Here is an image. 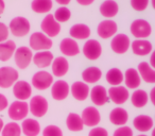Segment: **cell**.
Instances as JSON below:
<instances>
[{
    "instance_id": "1",
    "label": "cell",
    "mask_w": 155,
    "mask_h": 136,
    "mask_svg": "<svg viewBox=\"0 0 155 136\" xmlns=\"http://www.w3.org/2000/svg\"><path fill=\"white\" fill-rule=\"evenodd\" d=\"M9 30L14 36L24 37L27 34H29L31 30V25L26 17L18 16L11 20L9 25Z\"/></svg>"
},
{
    "instance_id": "2",
    "label": "cell",
    "mask_w": 155,
    "mask_h": 136,
    "mask_svg": "<svg viewBox=\"0 0 155 136\" xmlns=\"http://www.w3.org/2000/svg\"><path fill=\"white\" fill-rule=\"evenodd\" d=\"M29 45H30L31 50L45 51V50H49L53 44H52V39L46 34H44L43 32H34L33 34H31Z\"/></svg>"
},
{
    "instance_id": "3",
    "label": "cell",
    "mask_w": 155,
    "mask_h": 136,
    "mask_svg": "<svg viewBox=\"0 0 155 136\" xmlns=\"http://www.w3.org/2000/svg\"><path fill=\"white\" fill-rule=\"evenodd\" d=\"M131 34L136 39H147L152 33V27L144 19H135L130 27Z\"/></svg>"
},
{
    "instance_id": "4",
    "label": "cell",
    "mask_w": 155,
    "mask_h": 136,
    "mask_svg": "<svg viewBox=\"0 0 155 136\" xmlns=\"http://www.w3.org/2000/svg\"><path fill=\"white\" fill-rule=\"evenodd\" d=\"M29 112V104L27 102L16 100L10 104L8 115L13 121H19L26 119Z\"/></svg>"
},
{
    "instance_id": "5",
    "label": "cell",
    "mask_w": 155,
    "mask_h": 136,
    "mask_svg": "<svg viewBox=\"0 0 155 136\" xmlns=\"http://www.w3.org/2000/svg\"><path fill=\"white\" fill-rule=\"evenodd\" d=\"M48 101L43 96H34L31 98L30 103H29V111L34 117L41 118L44 117L48 112Z\"/></svg>"
},
{
    "instance_id": "6",
    "label": "cell",
    "mask_w": 155,
    "mask_h": 136,
    "mask_svg": "<svg viewBox=\"0 0 155 136\" xmlns=\"http://www.w3.org/2000/svg\"><path fill=\"white\" fill-rule=\"evenodd\" d=\"M14 60H15V64L18 68L20 69L28 68L33 60V52L31 48L27 47V46L16 48V51L14 53Z\"/></svg>"
},
{
    "instance_id": "7",
    "label": "cell",
    "mask_w": 155,
    "mask_h": 136,
    "mask_svg": "<svg viewBox=\"0 0 155 136\" xmlns=\"http://www.w3.org/2000/svg\"><path fill=\"white\" fill-rule=\"evenodd\" d=\"M18 71L10 66H5L0 68V87L10 88L18 81Z\"/></svg>"
},
{
    "instance_id": "8",
    "label": "cell",
    "mask_w": 155,
    "mask_h": 136,
    "mask_svg": "<svg viewBox=\"0 0 155 136\" xmlns=\"http://www.w3.org/2000/svg\"><path fill=\"white\" fill-rule=\"evenodd\" d=\"M32 86L37 91H46L53 84V76L46 70H41L32 77Z\"/></svg>"
},
{
    "instance_id": "9",
    "label": "cell",
    "mask_w": 155,
    "mask_h": 136,
    "mask_svg": "<svg viewBox=\"0 0 155 136\" xmlns=\"http://www.w3.org/2000/svg\"><path fill=\"white\" fill-rule=\"evenodd\" d=\"M41 29L44 34H46L48 37L52 38V37H55L60 34L61 25L56 22L55 18H54V16L52 15V14H48V15H46V17H44V19L41 20Z\"/></svg>"
},
{
    "instance_id": "10",
    "label": "cell",
    "mask_w": 155,
    "mask_h": 136,
    "mask_svg": "<svg viewBox=\"0 0 155 136\" xmlns=\"http://www.w3.org/2000/svg\"><path fill=\"white\" fill-rule=\"evenodd\" d=\"M82 52L84 56L89 61H96L102 54V46L97 39H87L83 45Z\"/></svg>"
},
{
    "instance_id": "11",
    "label": "cell",
    "mask_w": 155,
    "mask_h": 136,
    "mask_svg": "<svg viewBox=\"0 0 155 136\" xmlns=\"http://www.w3.org/2000/svg\"><path fill=\"white\" fill-rule=\"evenodd\" d=\"M107 93L110 100H112V102H114L117 105L124 104L130 98L129 89L125 86H121V85L112 86L110 89H107Z\"/></svg>"
},
{
    "instance_id": "12",
    "label": "cell",
    "mask_w": 155,
    "mask_h": 136,
    "mask_svg": "<svg viewBox=\"0 0 155 136\" xmlns=\"http://www.w3.org/2000/svg\"><path fill=\"white\" fill-rule=\"evenodd\" d=\"M131 47V41L127 34H116L110 41V48L117 54H124Z\"/></svg>"
},
{
    "instance_id": "13",
    "label": "cell",
    "mask_w": 155,
    "mask_h": 136,
    "mask_svg": "<svg viewBox=\"0 0 155 136\" xmlns=\"http://www.w3.org/2000/svg\"><path fill=\"white\" fill-rule=\"evenodd\" d=\"M82 120L84 125L88 128H95L101 121V115L96 106H87L82 112Z\"/></svg>"
},
{
    "instance_id": "14",
    "label": "cell",
    "mask_w": 155,
    "mask_h": 136,
    "mask_svg": "<svg viewBox=\"0 0 155 136\" xmlns=\"http://www.w3.org/2000/svg\"><path fill=\"white\" fill-rule=\"evenodd\" d=\"M118 31V26L112 19H105L101 22L97 27V33L101 38L107 39L112 38L117 34Z\"/></svg>"
},
{
    "instance_id": "15",
    "label": "cell",
    "mask_w": 155,
    "mask_h": 136,
    "mask_svg": "<svg viewBox=\"0 0 155 136\" xmlns=\"http://www.w3.org/2000/svg\"><path fill=\"white\" fill-rule=\"evenodd\" d=\"M70 86L64 80H58L53 82L51 86V96L56 101H63L69 96Z\"/></svg>"
},
{
    "instance_id": "16",
    "label": "cell",
    "mask_w": 155,
    "mask_h": 136,
    "mask_svg": "<svg viewBox=\"0 0 155 136\" xmlns=\"http://www.w3.org/2000/svg\"><path fill=\"white\" fill-rule=\"evenodd\" d=\"M91 100L96 106H102L110 101L107 89L102 85H96L91 89L89 93Z\"/></svg>"
},
{
    "instance_id": "17",
    "label": "cell",
    "mask_w": 155,
    "mask_h": 136,
    "mask_svg": "<svg viewBox=\"0 0 155 136\" xmlns=\"http://www.w3.org/2000/svg\"><path fill=\"white\" fill-rule=\"evenodd\" d=\"M13 95L19 101H26L32 95V85L27 81H17L13 85Z\"/></svg>"
},
{
    "instance_id": "18",
    "label": "cell",
    "mask_w": 155,
    "mask_h": 136,
    "mask_svg": "<svg viewBox=\"0 0 155 136\" xmlns=\"http://www.w3.org/2000/svg\"><path fill=\"white\" fill-rule=\"evenodd\" d=\"M71 96L78 101H85L88 98L91 88L89 85L83 81H77L71 85Z\"/></svg>"
},
{
    "instance_id": "19",
    "label": "cell",
    "mask_w": 155,
    "mask_h": 136,
    "mask_svg": "<svg viewBox=\"0 0 155 136\" xmlns=\"http://www.w3.org/2000/svg\"><path fill=\"white\" fill-rule=\"evenodd\" d=\"M60 51L64 56H75L80 53V47L75 39L66 37L60 43Z\"/></svg>"
},
{
    "instance_id": "20",
    "label": "cell",
    "mask_w": 155,
    "mask_h": 136,
    "mask_svg": "<svg viewBox=\"0 0 155 136\" xmlns=\"http://www.w3.org/2000/svg\"><path fill=\"white\" fill-rule=\"evenodd\" d=\"M51 70L54 77L62 78L66 76L69 70V63L65 56H58L53 60L51 64Z\"/></svg>"
},
{
    "instance_id": "21",
    "label": "cell",
    "mask_w": 155,
    "mask_h": 136,
    "mask_svg": "<svg viewBox=\"0 0 155 136\" xmlns=\"http://www.w3.org/2000/svg\"><path fill=\"white\" fill-rule=\"evenodd\" d=\"M132 51L135 55L146 56L153 51V46L148 39H135L131 44Z\"/></svg>"
},
{
    "instance_id": "22",
    "label": "cell",
    "mask_w": 155,
    "mask_h": 136,
    "mask_svg": "<svg viewBox=\"0 0 155 136\" xmlns=\"http://www.w3.org/2000/svg\"><path fill=\"white\" fill-rule=\"evenodd\" d=\"M110 121L114 125H117V127L125 125L127 121H129V113L123 108L117 106V108H113V110L110 111Z\"/></svg>"
},
{
    "instance_id": "23",
    "label": "cell",
    "mask_w": 155,
    "mask_h": 136,
    "mask_svg": "<svg viewBox=\"0 0 155 136\" xmlns=\"http://www.w3.org/2000/svg\"><path fill=\"white\" fill-rule=\"evenodd\" d=\"M125 87L127 89H137L141 84V78L139 76V72L135 68H129L124 72V80Z\"/></svg>"
},
{
    "instance_id": "24",
    "label": "cell",
    "mask_w": 155,
    "mask_h": 136,
    "mask_svg": "<svg viewBox=\"0 0 155 136\" xmlns=\"http://www.w3.org/2000/svg\"><path fill=\"white\" fill-rule=\"evenodd\" d=\"M53 60H54V56L52 54V52L45 50V51H37L33 55L32 62L38 68H47V67L51 66Z\"/></svg>"
},
{
    "instance_id": "25",
    "label": "cell",
    "mask_w": 155,
    "mask_h": 136,
    "mask_svg": "<svg viewBox=\"0 0 155 136\" xmlns=\"http://www.w3.org/2000/svg\"><path fill=\"white\" fill-rule=\"evenodd\" d=\"M133 127L141 133L149 132L154 128V121L148 115H138L134 118Z\"/></svg>"
},
{
    "instance_id": "26",
    "label": "cell",
    "mask_w": 155,
    "mask_h": 136,
    "mask_svg": "<svg viewBox=\"0 0 155 136\" xmlns=\"http://www.w3.org/2000/svg\"><path fill=\"white\" fill-rule=\"evenodd\" d=\"M69 34L70 37L73 39H80V41H84V39H89V36L91 34V28L87 25L84 24H75L69 30Z\"/></svg>"
},
{
    "instance_id": "27",
    "label": "cell",
    "mask_w": 155,
    "mask_h": 136,
    "mask_svg": "<svg viewBox=\"0 0 155 136\" xmlns=\"http://www.w3.org/2000/svg\"><path fill=\"white\" fill-rule=\"evenodd\" d=\"M137 71L141 80L149 84H155V69L151 67V65L147 62H141L138 64Z\"/></svg>"
},
{
    "instance_id": "28",
    "label": "cell",
    "mask_w": 155,
    "mask_h": 136,
    "mask_svg": "<svg viewBox=\"0 0 155 136\" xmlns=\"http://www.w3.org/2000/svg\"><path fill=\"white\" fill-rule=\"evenodd\" d=\"M21 132L25 136H38L41 133V124L36 119L26 118L22 120Z\"/></svg>"
},
{
    "instance_id": "29",
    "label": "cell",
    "mask_w": 155,
    "mask_h": 136,
    "mask_svg": "<svg viewBox=\"0 0 155 136\" xmlns=\"http://www.w3.org/2000/svg\"><path fill=\"white\" fill-rule=\"evenodd\" d=\"M99 10H100V14L103 17L110 19V18L115 17L118 14L119 7H118V3L115 0H105V1H103L101 3Z\"/></svg>"
},
{
    "instance_id": "30",
    "label": "cell",
    "mask_w": 155,
    "mask_h": 136,
    "mask_svg": "<svg viewBox=\"0 0 155 136\" xmlns=\"http://www.w3.org/2000/svg\"><path fill=\"white\" fill-rule=\"evenodd\" d=\"M101 77H102L101 69L96 66L88 67V68L83 70L82 72L83 82H85L86 84H95V83H97L101 79Z\"/></svg>"
},
{
    "instance_id": "31",
    "label": "cell",
    "mask_w": 155,
    "mask_h": 136,
    "mask_svg": "<svg viewBox=\"0 0 155 136\" xmlns=\"http://www.w3.org/2000/svg\"><path fill=\"white\" fill-rule=\"evenodd\" d=\"M16 51V44L13 41H8L0 43V61L7 62L11 60V58L14 55Z\"/></svg>"
},
{
    "instance_id": "32",
    "label": "cell",
    "mask_w": 155,
    "mask_h": 136,
    "mask_svg": "<svg viewBox=\"0 0 155 136\" xmlns=\"http://www.w3.org/2000/svg\"><path fill=\"white\" fill-rule=\"evenodd\" d=\"M66 127L71 132H80L84 129L82 117L77 113H70L66 118Z\"/></svg>"
},
{
    "instance_id": "33",
    "label": "cell",
    "mask_w": 155,
    "mask_h": 136,
    "mask_svg": "<svg viewBox=\"0 0 155 136\" xmlns=\"http://www.w3.org/2000/svg\"><path fill=\"white\" fill-rule=\"evenodd\" d=\"M149 101V95L143 89H135L134 93L131 96V102L133 106L137 108H141L148 104Z\"/></svg>"
},
{
    "instance_id": "34",
    "label": "cell",
    "mask_w": 155,
    "mask_h": 136,
    "mask_svg": "<svg viewBox=\"0 0 155 136\" xmlns=\"http://www.w3.org/2000/svg\"><path fill=\"white\" fill-rule=\"evenodd\" d=\"M106 82L112 86H118L124 80V74L119 68H110L105 75Z\"/></svg>"
},
{
    "instance_id": "35",
    "label": "cell",
    "mask_w": 155,
    "mask_h": 136,
    "mask_svg": "<svg viewBox=\"0 0 155 136\" xmlns=\"http://www.w3.org/2000/svg\"><path fill=\"white\" fill-rule=\"evenodd\" d=\"M53 7L52 0H33L31 2V9L37 14L49 13Z\"/></svg>"
},
{
    "instance_id": "36",
    "label": "cell",
    "mask_w": 155,
    "mask_h": 136,
    "mask_svg": "<svg viewBox=\"0 0 155 136\" xmlns=\"http://www.w3.org/2000/svg\"><path fill=\"white\" fill-rule=\"evenodd\" d=\"M21 127L16 121L7 123L1 131L2 136H21Z\"/></svg>"
},
{
    "instance_id": "37",
    "label": "cell",
    "mask_w": 155,
    "mask_h": 136,
    "mask_svg": "<svg viewBox=\"0 0 155 136\" xmlns=\"http://www.w3.org/2000/svg\"><path fill=\"white\" fill-rule=\"evenodd\" d=\"M55 20L58 24L62 22H67L71 18V12L68 8L66 7H60L53 14Z\"/></svg>"
},
{
    "instance_id": "38",
    "label": "cell",
    "mask_w": 155,
    "mask_h": 136,
    "mask_svg": "<svg viewBox=\"0 0 155 136\" xmlns=\"http://www.w3.org/2000/svg\"><path fill=\"white\" fill-rule=\"evenodd\" d=\"M43 136H63V131L58 125L50 124L43 130Z\"/></svg>"
},
{
    "instance_id": "39",
    "label": "cell",
    "mask_w": 155,
    "mask_h": 136,
    "mask_svg": "<svg viewBox=\"0 0 155 136\" xmlns=\"http://www.w3.org/2000/svg\"><path fill=\"white\" fill-rule=\"evenodd\" d=\"M150 0H131V7L135 11L141 12L148 8Z\"/></svg>"
},
{
    "instance_id": "40",
    "label": "cell",
    "mask_w": 155,
    "mask_h": 136,
    "mask_svg": "<svg viewBox=\"0 0 155 136\" xmlns=\"http://www.w3.org/2000/svg\"><path fill=\"white\" fill-rule=\"evenodd\" d=\"M113 136H134L133 130L127 125H122V127H119L115 130Z\"/></svg>"
},
{
    "instance_id": "41",
    "label": "cell",
    "mask_w": 155,
    "mask_h": 136,
    "mask_svg": "<svg viewBox=\"0 0 155 136\" xmlns=\"http://www.w3.org/2000/svg\"><path fill=\"white\" fill-rule=\"evenodd\" d=\"M10 35V30L9 27L3 22H0V43L8 41Z\"/></svg>"
},
{
    "instance_id": "42",
    "label": "cell",
    "mask_w": 155,
    "mask_h": 136,
    "mask_svg": "<svg viewBox=\"0 0 155 136\" xmlns=\"http://www.w3.org/2000/svg\"><path fill=\"white\" fill-rule=\"evenodd\" d=\"M88 136H108L107 130H105L104 128H93L89 131Z\"/></svg>"
},
{
    "instance_id": "43",
    "label": "cell",
    "mask_w": 155,
    "mask_h": 136,
    "mask_svg": "<svg viewBox=\"0 0 155 136\" xmlns=\"http://www.w3.org/2000/svg\"><path fill=\"white\" fill-rule=\"evenodd\" d=\"M8 106H9L8 98L5 95H2V94H0V112H2L5 108H8Z\"/></svg>"
},
{
    "instance_id": "44",
    "label": "cell",
    "mask_w": 155,
    "mask_h": 136,
    "mask_svg": "<svg viewBox=\"0 0 155 136\" xmlns=\"http://www.w3.org/2000/svg\"><path fill=\"white\" fill-rule=\"evenodd\" d=\"M149 100L151 101V103L155 106V86L151 89L150 94H149Z\"/></svg>"
},
{
    "instance_id": "45",
    "label": "cell",
    "mask_w": 155,
    "mask_h": 136,
    "mask_svg": "<svg viewBox=\"0 0 155 136\" xmlns=\"http://www.w3.org/2000/svg\"><path fill=\"white\" fill-rule=\"evenodd\" d=\"M95 0H77V2L80 5H83V7H86V5H91V3H94Z\"/></svg>"
},
{
    "instance_id": "46",
    "label": "cell",
    "mask_w": 155,
    "mask_h": 136,
    "mask_svg": "<svg viewBox=\"0 0 155 136\" xmlns=\"http://www.w3.org/2000/svg\"><path fill=\"white\" fill-rule=\"evenodd\" d=\"M149 64L151 65V67H152V68H154V69H155V50H154V51L151 52L150 63H149Z\"/></svg>"
},
{
    "instance_id": "47",
    "label": "cell",
    "mask_w": 155,
    "mask_h": 136,
    "mask_svg": "<svg viewBox=\"0 0 155 136\" xmlns=\"http://www.w3.org/2000/svg\"><path fill=\"white\" fill-rule=\"evenodd\" d=\"M71 0H55V2L58 3L60 5H62V7H66L67 5H69L70 3Z\"/></svg>"
},
{
    "instance_id": "48",
    "label": "cell",
    "mask_w": 155,
    "mask_h": 136,
    "mask_svg": "<svg viewBox=\"0 0 155 136\" xmlns=\"http://www.w3.org/2000/svg\"><path fill=\"white\" fill-rule=\"evenodd\" d=\"M5 3L3 0H0V15L5 12Z\"/></svg>"
},
{
    "instance_id": "49",
    "label": "cell",
    "mask_w": 155,
    "mask_h": 136,
    "mask_svg": "<svg viewBox=\"0 0 155 136\" xmlns=\"http://www.w3.org/2000/svg\"><path fill=\"white\" fill-rule=\"evenodd\" d=\"M3 127H5V123H3V120L1 118H0V133H1V131H2Z\"/></svg>"
},
{
    "instance_id": "50",
    "label": "cell",
    "mask_w": 155,
    "mask_h": 136,
    "mask_svg": "<svg viewBox=\"0 0 155 136\" xmlns=\"http://www.w3.org/2000/svg\"><path fill=\"white\" fill-rule=\"evenodd\" d=\"M150 1H151V5H152L153 9L155 10V0H150Z\"/></svg>"
},
{
    "instance_id": "51",
    "label": "cell",
    "mask_w": 155,
    "mask_h": 136,
    "mask_svg": "<svg viewBox=\"0 0 155 136\" xmlns=\"http://www.w3.org/2000/svg\"><path fill=\"white\" fill-rule=\"evenodd\" d=\"M151 136H155V128L152 129V134H151Z\"/></svg>"
},
{
    "instance_id": "52",
    "label": "cell",
    "mask_w": 155,
    "mask_h": 136,
    "mask_svg": "<svg viewBox=\"0 0 155 136\" xmlns=\"http://www.w3.org/2000/svg\"><path fill=\"white\" fill-rule=\"evenodd\" d=\"M138 136H148V135H146V134H140V135H138Z\"/></svg>"
}]
</instances>
